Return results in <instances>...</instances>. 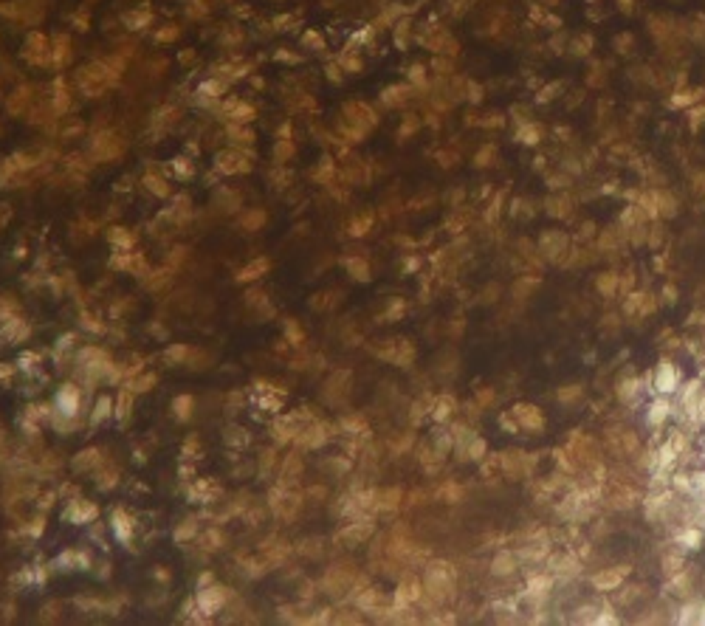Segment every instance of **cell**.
Instances as JSON below:
<instances>
[{"label":"cell","instance_id":"obj_1","mask_svg":"<svg viewBox=\"0 0 705 626\" xmlns=\"http://www.w3.org/2000/svg\"><path fill=\"white\" fill-rule=\"evenodd\" d=\"M268 505H271V511H274L279 519L291 522V519L299 514V508H302V494L294 491V488H288V485H279V488L271 491Z\"/></svg>","mask_w":705,"mask_h":626},{"label":"cell","instance_id":"obj_2","mask_svg":"<svg viewBox=\"0 0 705 626\" xmlns=\"http://www.w3.org/2000/svg\"><path fill=\"white\" fill-rule=\"evenodd\" d=\"M226 590L223 587H201V592H198V598H195V604H198V610L201 612H206L209 618L215 615V612H220L223 610V604H226Z\"/></svg>","mask_w":705,"mask_h":626},{"label":"cell","instance_id":"obj_3","mask_svg":"<svg viewBox=\"0 0 705 626\" xmlns=\"http://www.w3.org/2000/svg\"><path fill=\"white\" fill-rule=\"evenodd\" d=\"M370 533H372V525H370L367 519H359V522H350L347 527H342L336 539H339L342 545H350V547H352V545H361V542L370 536Z\"/></svg>","mask_w":705,"mask_h":626},{"label":"cell","instance_id":"obj_4","mask_svg":"<svg viewBox=\"0 0 705 626\" xmlns=\"http://www.w3.org/2000/svg\"><path fill=\"white\" fill-rule=\"evenodd\" d=\"M57 409H60V415H70V417L79 412V389H77L74 384L60 387V392H57Z\"/></svg>","mask_w":705,"mask_h":626},{"label":"cell","instance_id":"obj_5","mask_svg":"<svg viewBox=\"0 0 705 626\" xmlns=\"http://www.w3.org/2000/svg\"><path fill=\"white\" fill-rule=\"evenodd\" d=\"M99 514V508H97V502H88V499H74L70 502V508L65 511V519H74L77 525H85V522H90L93 517Z\"/></svg>","mask_w":705,"mask_h":626},{"label":"cell","instance_id":"obj_6","mask_svg":"<svg viewBox=\"0 0 705 626\" xmlns=\"http://www.w3.org/2000/svg\"><path fill=\"white\" fill-rule=\"evenodd\" d=\"M110 527H113V533H116V539H119L122 545H130V539H133V519L125 514V511H113V517H110Z\"/></svg>","mask_w":705,"mask_h":626},{"label":"cell","instance_id":"obj_7","mask_svg":"<svg viewBox=\"0 0 705 626\" xmlns=\"http://www.w3.org/2000/svg\"><path fill=\"white\" fill-rule=\"evenodd\" d=\"M190 497H192L195 502H212V499L220 497V485H218L215 480H198L192 488H190Z\"/></svg>","mask_w":705,"mask_h":626},{"label":"cell","instance_id":"obj_8","mask_svg":"<svg viewBox=\"0 0 705 626\" xmlns=\"http://www.w3.org/2000/svg\"><path fill=\"white\" fill-rule=\"evenodd\" d=\"M29 336V324L23 322L20 316H9L6 322H3V339L9 341V344H17V341H23Z\"/></svg>","mask_w":705,"mask_h":626},{"label":"cell","instance_id":"obj_9","mask_svg":"<svg viewBox=\"0 0 705 626\" xmlns=\"http://www.w3.org/2000/svg\"><path fill=\"white\" fill-rule=\"evenodd\" d=\"M99 460H102V454H99L97 449H85V452H79V454L74 457V469H77V471H97Z\"/></svg>","mask_w":705,"mask_h":626},{"label":"cell","instance_id":"obj_10","mask_svg":"<svg viewBox=\"0 0 705 626\" xmlns=\"http://www.w3.org/2000/svg\"><path fill=\"white\" fill-rule=\"evenodd\" d=\"M218 167H220L223 172H240V170H248L246 158H243V155H238V153H223V155L218 158Z\"/></svg>","mask_w":705,"mask_h":626},{"label":"cell","instance_id":"obj_11","mask_svg":"<svg viewBox=\"0 0 705 626\" xmlns=\"http://www.w3.org/2000/svg\"><path fill=\"white\" fill-rule=\"evenodd\" d=\"M268 265H271V263H268L266 257H260L257 263H248V265L238 274V280H240V283H251V280H257V276H263V274L268 271Z\"/></svg>","mask_w":705,"mask_h":626},{"label":"cell","instance_id":"obj_12","mask_svg":"<svg viewBox=\"0 0 705 626\" xmlns=\"http://www.w3.org/2000/svg\"><path fill=\"white\" fill-rule=\"evenodd\" d=\"M192 406H195L192 395H178V398L172 401V409H175V417H178V421H186V417L192 415Z\"/></svg>","mask_w":705,"mask_h":626},{"label":"cell","instance_id":"obj_13","mask_svg":"<svg viewBox=\"0 0 705 626\" xmlns=\"http://www.w3.org/2000/svg\"><path fill=\"white\" fill-rule=\"evenodd\" d=\"M186 356H190V347L186 344H172L167 353H164V358H167V364H181Z\"/></svg>","mask_w":705,"mask_h":626},{"label":"cell","instance_id":"obj_14","mask_svg":"<svg viewBox=\"0 0 705 626\" xmlns=\"http://www.w3.org/2000/svg\"><path fill=\"white\" fill-rule=\"evenodd\" d=\"M110 406H113V401H110L107 395H102V398L97 401V409H93V423H102V421H105V417H107V415L113 412Z\"/></svg>","mask_w":705,"mask_h":626},{"label":"cell","instance_id":"obj_15","mask_svg":"<svg viewBox=\"0 0 705 626\" xmlns=\"http://www.w3.org/2000/svg\"><path fill=\"white\" fill-rule=\"evenodd\" d=\"M110 243L119 246L122 251H127V248L133 246V235H127L125 229H113V231H110Z\"/></svg>","mask_w":705,"mask_h":626},{"label":"cell","instance_id":"obj_16","mask_svg":"<svg viewBox=\"0 0 705 626\" xmlns=\"http://www.w3.org/2000/svg\"><path fill=\"white\" fill-rule=\"evenodd\" d=\"M195 530H198L195 519H186V522H183V525H178V530H175V542H183V539H192V536H195Z\"/></svg>","mask_w":705,"mask_h":626},{"label":"cell","instance_id":"obj_17","mask_svg":"<svg viewBox=\"0 0 705 626\" xmlns=\"http://www.w3.org/2000/svg\"><path fill=\"white\" fill-rule=\"evenodd\" d=\"M133 406V392H122L119 401H116V417H127Z\"/></svg>","mask_w":705,"mask_h":626},{"label":"cell","instance_id":"obj_18","mask_svg":"<svg viewBox=\"0 0 705 626\" xmlns=\"http://www.w3.org/2000/svg\"><path fill=\"white\" fill-rule=\"evenodd\" d=\"M347 268L352 271V276H356V280H370V265H367V263H361V260H347Z\"/></svg>","mask_w":705,"mask_h":626},{"label":"cell","instance_id":"obj_19","mask_svg":"<svg viewBox=\"0 0 705 626\" xmlns=\"http://www.w3.org/2000/svg\"><path fill=\"white\" fill-rule=\"evenodd\" d=\"M74 564H79V553H74V550H65L60 559H57V567H60V570H74Z\"/></svg>","mask_w":705,"mask_h":626},{"label":"cell","instance_id":"obj_20","mask_svg":"<svg viewBox=\"0 0 705 626\" xmlns=\"http://www.w3.org/2000/svg\"><path fill=\"white\" fill-rule=\"evenodd\" d=\"M220 542H223L220 530H209L206 536H203V547H206V550H218V547H220Z\"/></svg>","mask_w":705,"mask_h":626},{"label":"cell","instance_id":"obj_21","mask_svg":"<svg viewBox=\"0 0 705 626\" xmlns=\"http://www.w3.org/2000/svg\"><path fill=\"white\" fill-rule=\"evenodd\" d=\"M263 223H266V215H263V212H248L246 220H243L246 229H260Z\"/></svg>","mask_w":705,"mask_h":626},{"label":"cell","instance_id":"obj_22","mask_svg":"<svg viewBox=\"0 0 705 626\" xmlns=\"http://www.w3.org/2000/svg\"><path fill=\"white\" fill-rule=\"evenodd\" d=\"M147 187H150L155 195H167V192H170V187H167V183H164L161 178H153V175L147 178Z\"/></svg>","mask_w":705,"mask_h":626},{"label":"cell","instance_id":"obj_23","mask_svg":"<svg viewBox=\"0 0 705 626\" xmlns=\"http://www.w3.org/2000/svg\"><path fill=\"white\" fill-rule=\"evenodd\" d=\"M226 440H229V443H231V440H234V443H240V446H246V443H248V434H246L243 429H229Z\"/></svg>","mask_w":705,"mask_h":626},{"label":"cell","instance_id":"obj_24","mask_svg":"<svg viewBox=\"0 0 705 626\" xmlns=\"http://www.w3.org/2000/svg\"><path fill=\"white\" fill-rule=\"evenodd\" d=\"M153 384H155V376H144V378H136V381H133V389H136V392H147Z\"/></svg>","mask_w":705,"mask_h":626},{"label":"cell","instance_id":"obj_25","mask_svg":"<svg viewBox=\"0 0 705 626\" xmlns=\"http://www.w3.org/2000/svg\"><path fill=\"white\" fill-rule=\"evenodd\" d=\"M220 90H223L220 82H206V85H201V94H206V96H220Z\"/></svg>","mask_w":705,"mask_h":626},{"label":"cell","instance_id":"obj_26","mask_svg":"<svg viewBox=\"0 0 705 626\" xmlns=\"http://www.w3.org/2000/svg\"><path fill=\"white\" fill-rule=\"evenodd\" d=\"M175 170H178V175L183 178V175H192V164L186 158H175Z\"/></svg>","mask_w":705,"mask_h":626},{"label":"cell","instance_id":"obj_27","mask_svg":"<svg viewBox=\"0 0 705 626\" xmlns=\"http://www.w3.org/2000/svg\"><path fill=\"white\" fill-rule=\"evenodd\" d=\"M82 324H85L88 330H102V324H99V322H93V316H88V313L82 316Z\"/></svg>","mask_w":705,"mask_h":626},{"label":"cell","instance_id":"obj_28","mask_svg":"<svg viewBox=\"0 0 705 626\" xmlns=\"http://www.w3.org/2000/svg\"><path fill=\"white\" fill-rule=\"evenodd\" d=\"M34 361H37V356H34V353L20 356V367H23V369H26V367H34Z\"/></svg>","mask_w":705,"mask_h":626},{"label":"cell","instance_id":"obj_29","mask_svg":"<svg viewBox=\"0 0 705 626\" xmlns=\"http://www.w3.org/2000/svg\"><path fill=\"white\" fill-rule=\"evenodd\" d=\"M42 527H45V519H42V517H37V519H34V525H31V536H40Z\"/></svg>","mask_w":705,"mask_h":626},{"label":"cell","instance_id":"obj_30","mask_svg":"<svg viewBox=\"0 0 705 626\" xmlns=\"http://www.w3.org/2000/svg\"><path fill=\"white\" fill-rule=\"evenodd\" d=\"M291 150H294V147H291L288 142H285V144H279V147H274V153H277V155H282V158H288V155H291Z\"/></svg>","mask_w":705,"mask_h":626},{"label":"cell","instance_id":"obj_31","mask_svg":"<svg viewBox=\"0 0 705 626\" xmlns=\"http://www.w3.org/2000/svg\"><path fill=\"white\" fill-rule=\"evenodd\" d=\"M364 226H370V220H356V223H352V235H364V231H367Z\"/></svg>","mask_w":705,"mask_h":626},{"label":"cell","instance_id":"obj_32","mask_svg":"<svg viewBox=\"0 0 705 626\" xmlns=\"http://www.w3.org/2000/svg\"><path fill=\"white\" fill-rule=\"evenodd\" d=\"M178 31L175 29H167V31H158V40H172Z\"/></svg>","mask_w":705,"mask_h":626},{"label":"cell","instance_id":"obj_33","mask_svg":"<svg viewBox=\"0 0 705 626\" xmlns=\"http://www.w3.org/2000/svg\"><path fill=\"white\" fill-rule=\"evenodd\" d=\"M12 376V367H6V364H0V378H9Z\"/></svg>","mask_w":705,"mask_h":626},{"label":"cell","instance_id":"obj_34","mask_svg":"<svg viewBox=\"0 0 705 626\" xmlns=\"http://www.w3.org/2000/svg\"><path fill=\"white\" fill-rule=\"evenodd\" d=\"M206 584H212V573H203V575H201V587H206Z\"/></svg>","mask_w":705,"mask_h":626}]
</instances>
